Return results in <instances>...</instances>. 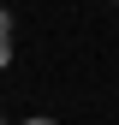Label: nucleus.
<instances>
[{
  "label": "nucleus",
  "mask_w": 119,
  "mask_h": 125,
  "mask_svg": "<svg viewBox=\"0 0 119 125\" xmlns=\"http://www.w3.org/2000/svg\"><path fill=\"white\" fill-rule=\"evenodd\" d=\"M0 36H12V12L6 6H0Z\"/></svg>",
  "instance_id": "obj_2"
},
{
  "label": "nucleus",
  "mask_w": 119,
  "mask_h": 125,
  "mask_svg": "<svg viewBox=\"0 0 119 125\" xmlns=\"http://www.w3.org/2000/svg\"><path fill=\"white\" fill-rule=\"evenodd\" d=\"M12 66V36H0V72Z\"/></svg>",
  "instance_id": "obj_1"
},
{
  "label": "nucleus",
  "mask_w": 119,
  "mask_h": 125,
  "mask_svg": "<svg viewBox=\"0 0 119 125\" xmlns=\"http://www.w3.org/2000/svg\"><path fill=\"white\" fill-rule=\"evenodd\" d=\"M24 125H60V119H24Z\"/></svg>",
  "instance_id": "obj_3"
},
{
  "label": "nucleus",
  "mask_w": 119,
  "mask_h": 125,
  "mask_svg": "<svg viewBox=\"0 0 119 125\" xmlns=\"http://www.w3.org/2000/svg\"><path fill=\"white\" fill-rule=\"evenodd\" d=\"M113 6H119V0H113Z\"/></svg>",
  "instance_id": "obj_4"
},
{
  "label": "nucleus",
  "mask_w": 119,
  "mask_h": 125,
  "mask_svg": "<svg viewBox=\"0 0 119 125\" xmlns=\"http://www.w3.org/2000/svg\"><path fill=\"white\" fill-rule=\"evenodd\" d=\"M0 125H6V119H0Z\"/></svg>",
  "instance_id": "obj_5"
}]
</instances>
